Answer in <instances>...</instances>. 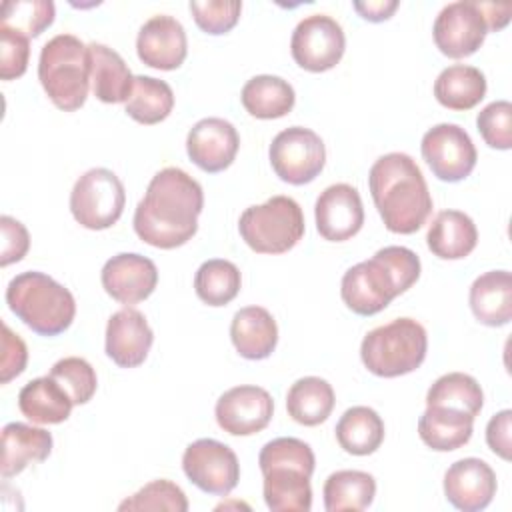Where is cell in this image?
Listing matches in <instances>:
<instances>
[{"mask_svg":"<svg viewBox=\"0 0 512 512\" xmlns=\"http://www.w3.org/2000/svg\"><path fill=\"white\" fill-rule=\"evenodd\" d=\"M2 354H0V382L8 384L12 378L20 376L28 362V348L24 340L2 322Z\"/></svg>","mask_w":512,"mask_h":512,"instance_id":"cell-43","label":"cell"},{"mask_svg":"<svg viewBox=\"0 0 512 512\" xmlns=\"http://www.w3.org/2000/svg\"><path fill=\"white\" fill-rule=\"evenodd\" d=\"M202 206L204 192L198 180L182 168H162L134 210V232L154 248H178L196 234Z\"/></svg>","mask_w":512,"mask_h":512,"instance_id":"cell-1","label":"cell"},{"mask_svg":"<svg viewBox=\"0 0 512 512\" xmlns=\"http://www.w3.org/2000/svg\"><path fill=\"white\" fill-rule=\"evenodd\" d=\"M368 188L384 226L394 234H414L432 212L422 170L404 152L380 156L368 172Z\"/></svg>","mask_w":512,"mask_h":512,"instance_id":"cell-2","label":"cell"},{"mask_svg":"<svg viewBox=\"0 0 512 512\" xmlns=\"http://www.w3.org/2000/svg\"><path fill=\"white\" fill-rule=\"evenodd\" d=\"M118 510H170L186 512L188 498L184 490L170 480H152L144 484L136 494L122 500Z\"/></svg>","mask_w":512,"mask_h":512,"instance_id":"cell-39","label":"cell"},{"mask_svg":"<svg viewBox=\"0 0 512 512\" xmlns=\"http://www.w3.org/2000/svg\"><path fill=\"white\" fill-rule=\"evenodd\" d=\"M346 50L342 26L326 14H310L302 18L290 38L294 62L308 72H326L334 68Z\"/></svg>","mask_w":512,"mask_h":512,"instance_id":"cell-12","label":"cell"},{"mask_svg":"<svg viewBox=\"0 0 512 512\" xmlns=\"http://www.w3.org/2000/svg\"><path fill=\"white\" fill-rule=\"evenodd\" d=\"M478 4L490 32H498L510 22V14H512L510 4H496V2H478Z\"/></svg>","mask_w":512,"mask_h":512,"instance_id":"cell-47","label":"cell"},{"mask_svg":"<svg viewBox=\"0 0 512 512\" xmlns=\"http://www.w3.org/2000/svg\"><path fill=\"white\" fill-rule=\"evenodd\" d=\"M90 54V86L94 96L106 104L128 102L134 76L124 58L106 44H88Z\"/></svg>","mask_w":512,"mask_h":512,"instance_id":"cell-24","label":"cell"},{"mask_svg":"<svg viewBox=\"0 0 512 512\" xmlns=\"http://www.w3.org/2000/svg\"><path fill=\"white\" fill-rule=\"evenodd\" d=\"M474 318L484 326H504L512 320V276L508 270L480 274L468 294Z\"/></svg>","mask_w":512,"mask_h":512,"instance_id":"cell-25","label":"cell"},{"mask_svg":"<svg viewBox=\"0 0 512 512\" xmlns=\"http://www.w3.org/2000/svg\"><path fill=\"white\" fill-rule=\"evenodd\" d=\"M474 430V418L440 406H426L418 420L420 440L436 452H452L468 444Z\"/></svg>","mask_w":512,"mask_h":512,"instance_id":"cell-27","label":"cell"},{"mask_svg":"<svg viewBox=\"0 0 512 512\" xmlns=\"http://www.w3.org/2000/svg\"><path fill=\"white\" fill-rule=\"evenodd\" d=\"M422 158L442 182H460L472 174L478 152L470 134L458 124H436L420 142Z\"/></svg>","mask_w":512,"mask_h":512,"instance_id":"cell-13","label":"cell"},{"mask_svg":"<svg viewBox=\"0 0 512 512\" xmlns=\"http://www.w3.org/2000/svg\"><path fill=\"white\" fill-rule=\"evenodd\" d=\"M30 38L8 28H0V78H20L28 68Z\"/></svg>","mask_w":512,"mask_h":512,"instance_id":"cell-42","label":"cell"},{"mask_svg":"<svg viewBox=\"0 0 512 512\" xmlns=\"http://www.w3.org/2000/svg\"><path fill=\"white\" fill-rule=\"evenodd\" d=\"M124 204V184L108 168H90L74 182L70 192V212L88 230L114 226L124 212Z\"/></svg>","mask_w":512,"mask_h":512,"instance_id":"cell-9","label":"cell"},{"mask_svg":"<svg viewBox=\"0 0 512 512\" xmlns=\"http://www.w3.org/2000/svg\"><path fill=\"white\" fill-rule=\"evenodd\" d=\"M326 512H360L366 510L376 496V480L362 470H336L322 488Z\"/></svg>","mask_w":512,"mask_h":512,"instance_id":"cell-33","label":"cell"},{"mask_svg":"<svg viewBox=\"0 0 512 512\" xmlns=\"http://www.w3.org/2000/svg\"><path fill=\"white\" fill-rule=\"evenodd\" d=\"M38 80L56 108L64 112L82 108L90 90L88 46L74 34L50 38L40 50Z\"/></svg>","mask_w":512,"mask_h":512,"instance_id":"cell-6","label":"cell"},{"mask_svg":"<svg viewBox=\"0 0 512 512\" xmlns=\"http://www.w3.org/2000/svg\"><path fill=\"white\" fill-rule=\"evenodd\" d=\"M242 286V276L236 264L224 258H212L200 264L194 274L196 296L208 306H226Z\"/></svg>","mask_w":512,"mask_h":512,"instance_id":"cell-36","label":"cell"},{"mask_svg":"<svg viewBox=\"0 0 512 512\" xmlns=\"http://www.w3.org/2000/svg\"><path fill=\"white\" fill-rule=\"evenodd\" d=\"M194 22L198 24L200 30L206 34L218 36L230 32L242 12V2L240 0H206V2H190L188 4Z\"/></svg>","mask_w":512,"mask_h":512,"instance_id":"cell-41","label":"cell"},{"mask_svg":"<svg viewBox=\"0 0 512 512\" xmlns=\"http://www.w3.org/2000/svg\"><path fill=\"white\" fill-rule=\"evenodd\" d=\"M420 278V258L406 246H384L370 260L348 268L340 282L344 304L360 316L384 310Z\"/></svg>","mask_w":512,"mask_h":512,"instance_id":"cell-3","label":"cell"},{"mask_svg":"<svg viewBox=\"0 0 512 512\" xmlns=\"http://www.w3.org/2000/svg\"><path fill=\"white\" fill-rule=\"evenodd\" d=\"M268 158L282 182L302 186L322 172L326 164V148L314 130L290 126L274 136Z\"/></svg>","mask_w":512,"mask_h":512,"instance_id":"cell-10","label":"cell"},{"mask_svg":"<svg viewBox=\"0 0 512 512\" xmlns=\"http://www.w3.org/2000/svg\"><path fill=\"white\" fill-rule=\"evenodd\" d=\"M242 240L258 254H284L304 236V214L290 196H272L264 204L248 206L238 220Z\"/></svg>","mask_w":512,"mask_h":512,"instance_id":"cell-8","label":"cell"},{"mask_svg":"<svg viewBox=\"0 0 512 512\" xmlns=\"http://www.w3.org/2000/svg\"><path fill=\"white\" fill-rule=\"evenodd\" d=\"M476 126L490 148H512V104L508 100H494L484 106L476 116Z\"/></svg>","mask_w":512,"mask_h":512,"instance_id":"cell-40","label":"cell"},{"mask_svg":"<svg viewBox=\"0 0 512 512\" xmlns=\"http://www.w3.org/2000/svg\"><path fill=\"white\" fill-rule=\"evenodd\" d=\"M488 34V26L478 2L458 0L446 4L432 26L436 48L448 58L472 56Z\"/></svg>","mask_w":512,"mask_h":512,"instance_id":"cell-14","label":"cell"},{"mask_svg":"<svg viewBox=\"0 0 512 512\" xmlns=\"http://www.w3.org/2000/svg\"><path fill=\"white\" fill-rule=\"evenodd\" d=\"M240 100L250 116L274 120L286 116L294 108L296 94L288 80L272 74H260L244 84Z\"/></svg>","mask_w":512,"mask_h":512,"instance_id":"cell-29","label":"cell"},{"mask_svg":"<svg viewBox=\"0 0 512 512\" xmlns=\"http://www.w3.org/2000/svg\"><path fill=\"white\" fill-rule=\"evenodd\" d=\"M434 96L448 110H470L486 96V76L476 66L452 64L434 80Z\"/></svg>","mask_w":512,"mask_h":512,"instance_id":"cell-31","label":"cell"},{"mask_svg":"<svg viewBox=\"0 0 512 512\" xmlns=\"http://www.w3.org/2000/svg\"><path fill=\"white\" fill-rule=\"evenodd\" d=\"M336 440L340 448L354 456H368L384 442V422L374 408L352 406L336 424Z\"/></svg>","mask_w":512,"mask_h":512,"instance_id":"cell-32","label":"cell"},{"mask_svg":"<svg viewBox=\"0 0 512 512\" xmlns=\"http://www.w3.org/2000/svg\"><path fill=\"white\" fill-rule=\"evenodd\" d=\"M74 402L50 376H40L22 386L18 394L20 412L36 424H60L68 420Z\"/></svg>","mask_w":512,"mask_h":512,"instance_id":"cell-28","label":"cell"},{"mask_svg":"<svg viewBox=\"0 0 512 512\" xmlns=\"http://www.w3.org/2000/svg\"><path fill=\"white\" fill-rule=\"evenodd\" d=\"M6 304L18 320L40 336L62 334L76 316L72 292L36 270L22 272L8 282Z\"/></svg>","mask_w":512,"mask_h":512,"instance_id":"cell-5","label":"cell"},{"mask_svg":"<svg viewBox=\"0 0 512 512\" xmlns=\"http://www.w3.org/2000/svg\"><path fill=\"white\" fill-rule=\"evenodd\" d=\"M274 414V400L268 390L242 384L226 390L214 408L218 426L232 436H252L264 430Z\"/></svg>","mask_w":512,"mask_h":512,"instance_id":"cell-15","label":"cell"},{"mask_svg":"<svg viewBox=\"0 0 512 512\" xmlns=\"http://www.w3.org/2000/svg\"><path fill=\"white\" fill-rule=\"evenodd\" d=\"M230 340L242 358L264 360L278 344L276 320L262 306L240 308L230 324Z\"/></svg>","mask_w":512,"mask_h":512,"instance_id":"cell-23","label":"cell"},{"mask_svg":"<svg viewBox=\"0 0 512 512\" xmlns=\"http://www.w3.org/2000/svg\"><path fill=\"white\" fill-rule=\"evenodd\" d=\"M352 8L368 22H384L388 20L394 10L398 8V0H368V2H354Z\"/></svg>","mask_w":512,"mask_h":512,"instance_id":"cell-46","label":"cell"},{"mask_svg":"<svg viewBox=\"0 0 512 512\" xmlns=\"http://www.w3.org/2000/svg\"><path fill=\"white\" fill-rule=\"evenodd\" d=\"M264 476V502L272 512H308L312 508V448L292 436L266 442L258 454Z\"/></svg>","mask_w":512,"mask_h":512,"instance_id":"cell-4","label":"cell"},{"mask_svg":"<svg viewBox=\"0 0 512 512\" xmlns=\"http://www.w3.org/2000/svg\"><path fill=\"white\" fill-rule=\"evenodd\" d=\"M486 444L502 460H510L512 448V410H500L488 420Z\"/></svg>","mask_w":512,"mask_h":512,"instance_id":"cell-45","label":"cell"},{"mask_svg":"<svg viewBox=\"0 0 512 512\" xmlns=\"http://www.w3.org/2000/svg\"><path fill=\"white\" fill-rule=\"evenodd\" d=\"M314 218L316 230L324 240H350L364 224V206L358 190L346 182L324 188L316 198Z\"/></svg>","mask_w":512,"mask_h":512,"instance_id":"cell-16","label":"cell"},{"mask_svg":"<svg viewBox=\"0 0 512 512\" xmlns=\"http://www.w3.org/2000/svg\"><path fill=\"white\" fill-rule=\"evenodd\" d=\"M2 230V252H0V266H8L12 262H20L28 248H30V234L22 222L4 214L0 218Z\"/></svg>","mask_w":512,"mask_h":512,"instance_id":"cell-44","label":"cell"},{"mask_svg":"<svg viewBox=\"0 0 512 512\" xmlns=\"http://www.w3.org/2000/svg\"><path fill=\"white\" fill-rule=\"evenodd\" d=\"M428 248L442 260L466 258L478 244L474 220L460 210H442L434 216L426 234Z\"/></svg>","mask_w":512,"mask_h":512,"instance_id":"cell-26","label":"cell"},{"mask_svg":"<svg viewBox=\"0 0 512 512\" xmlns=\"http://www.w3.org/2000/svg\"><path fill=\"white\" fill-rule=\"evenodd\" d=\"M428 334L414 318H396L370 330L360 344L362 364L380 378L414 372L426 358Z\"/></svg>","mask_w":512,"mask_h":512,"instance_id":"cell-7","label":"cell"},{"mask_svg":"<svg viewBox=\"0 0 512 512\" xmlns=\"http://www.w3.org/2000/svg\"><path fill=\"white\" fill-rule=\"evenodd\" d=\"M174 92L168 82L154 76H134L132 94L126 102V114L146 126L158 124L170 116Z\"/></svg>","mask_w":512,"mask_h":512,"instance_id":"cell-35","label":"cell"},{"mask_svg":"<svg viewBox=\"0 0 512 512\" xmlns=\"http://www.w3.org/2000/svg\"><path fill=\"white\" fill-rule=\"evenodd\" d=\"M426 406H440L476 418L484 406V392L476 378L464 372H448L434 380L426 392Z\"/></svg>","mask_w":512,"mask_h":512,"instance_id":"cell-34","label":"cell"},{"mask_svg":"<svg viewBox=\"0 0 512 512\" xmlns=\"http://www.w3.org/2000/svg\"><path fill=\"white\" fill-rule=\"evenodd\" d=\"M54 12L50 0H8L2 4L0 28L36 38L54 22Z\"/></svg>","mask_w":512,"mask_h":512,"instance_id":"cell-37","label":"cell"},{"mask_svg":"<svg viewBox=\"0 0 512 512\" xmlns=\"http://www.w3.org/2000/svg\"><path fill=\"white\" fill-rule=\"evenodd\" d=\"M240 148V136L232 122L224 118H202L186 136V152L190 160L204 172L216 174L226 170Z\"/></svg>","mask_w":512,"mask_h":512,"instance_id":"cell-18","label":"cell"},{"mask_svg":"<svg viewBox=\"0 0 512 512\" xmlns=\"http://www.w3.org/2000/svg\"><path fill=\"white\" fill-rule=\"evenodd\" d=\"M48 376L54 378L64 388V392L70 396L74 404H86L88 400H92L98 388L96 370L88 360L80 356H66L58 360L50 368Z\"/></svg>","mask_w":512,"mask_h":512,"instance_id":"cell-38","label":"cell"},{"mask_svg":"<svg viewBox=\"0 0 512 512\" xmlns=\"http://www.w3.org/2000/svg\"><path fill=\"white\" fill-rule=\"evenodd\" d=\"M138 58L156 70H176L188 54L184 26L168 14L148 18L136 36Z\"/></svg>","mask_w":512,"mask_h":512,"instance_id":"cell-19","label":"cell"},{"mask_svg":"<svg viewBox=\"0 0 512 512\" xmlns=\"http://www.w3.org/2000/svg\"><path fill=\"white\" fill-rule=\"evenodd\" d=\"M336 404L334 390L320 376L298 378L286 394L288 416L302 426H318L332 414Z\"/></svg>","mask_w":512,"mask_h":512,"instance_id":"cell-30","label":"cell"},{"mask_svg":"<svg viewBox=\"0 0 512 512\" xmlns=\"http://www.w3.org/2000/svg\"><path fill=\"white\" fill-rule=\"evenodd\" d=\"M186 478L206 494L226 496L240 480V464L234 450L214 438H200L182 454Z\"/></svg>","mask_w":512,"mask_h":512,"instance_id":"cell-11","label":"cell"},{"mask_svg":"<svg viewBox=\"0 0 512 512\" xmlns=\"http://www.w3.org/2000/svg\"><path fill=\"white\" fill-rule=\"evenodd\" d=\"M154 342V332L146 316L136 308H122L108 318L106 354L120 368L140 366Z\"/></svg>","mask_w":512,"mask_h":512,"instance_id":"cell-21","label":"cell"},{"mask_svg":"<svg viewBox=\"0 0 512 512\" xmlns=\"http://www.w3.org/2000/svg\"><path fill=\"white\" fill-rule=\"evenodd\" d=\"M52 452V434L24 422H8L2 428L0 474L4 480L20 474L28 464L44 462Z\"/></svg>","mask_w":512,"mask_h":512,"instance_id":"cell-22","label":"cell"},{"mask_svg":"<svg viewBox=\"0 0 512 512\" xmlns=\"http://www.w3.org/2000/svg\"><path fill=\"white\" fill-rule=\"evenodd\" d=\"M498 482L488 462L480 458H462L450 464L444 474V496L446 500L464 512L484 510L494 494Z\"/></svg>","mask_w":512,"mask_h":512,"instance_id":"cell-20","label":"cell"},{"mask_svg":"<svg viewBox=\"0 0 512 512\" xmlns=\"http://www.w3.org/2000/svg\"><path fill=\"white\" fill-rule=\"evenodd\" d=\"M100 280L110 298L130 306L146 300L156 290L158 268L142 254L120 252L106 260Z\"/></svg>","mask_w":512,"mask_h":512,"instance_id":"cell-17","label":"cell"}]
</instances>
